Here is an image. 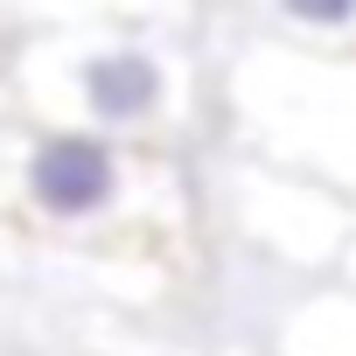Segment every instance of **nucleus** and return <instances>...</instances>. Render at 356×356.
Returning <instances> with one entry per match:
<instances>
[{
	"mask_svg": "<svg viewBox=\"0 0 356 356\" xmlns=\"http://www.w3.org/2000/svg\"><path fill=\"white\" fill-rule=\"evenodd\" d=\"M22 84L35 91L29 105H49V126H91V133H140L175 112V56L154 35H119V29H84V35H49L22 63Z\"/></svg>",
	"mask_w": 356,
	"mask_h": 356,
	"instance_id": "1",
	"label": "nucleus"
},
{
	"mask_svg": "<svg viewBox=\"0 0 356 356\" xmlns=\"http://www.w3.org/2000/svg\"><path fill=\"white\" fill-rule=\"evenodd\" d=\"M238 105L259 133L286 140L293 161L356 182V63L342 56H252L238 70Z\"/></svg>",
	"mask_w": 356,
	"mask_h": 356,
	"instance_id": "2",
	"label": "nucleus"
},
{
	"mask_svg": "<svg viewBox=\"0 0 356 356\" xmlns=\"http://www.w3.org/2000/svg\"><path fill=\"white\" fill-rule=\"evenodd\" d=\"M15 203L42 224H105L133 203V161L112 133L42 126L15 147Z\"/></svg>",
	"mask_w": 356,
	"mask_h": 356,
	"instance_id": "3",
	"label": "nucleus"
},
{
	"mask_svg": "<svg viewBox=\"0 0 356 356\" xmlns=\"http://www.w3.org/2000/svg\"><path fill=\"white\" fill-rule=\"evenodd\" d=\"M273 22L307 42H356V0H266Z\"/></svg>",
	"mask_w": 356,
	"mask_h": 356,
	"instance_id": "4",
	"label": "nucleus"
}]
</instances>
